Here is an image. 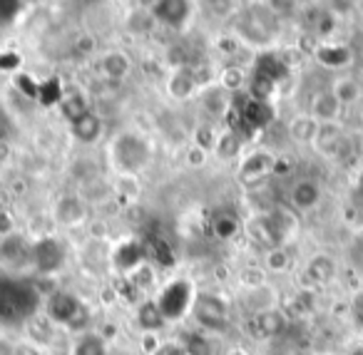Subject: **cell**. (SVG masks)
Listing matches in <instances>:
<instances>
[{"label":"cell","instance_id":"15","mask_svg":"<svg viewBox=\"0 0 363 355\" xmlns=\"http://www.w3.org/2000/svg\"><path fill=\"white\" fill-rule=\"evenodd\" d=\"M341 115V102L331 95V92H318L311 102V120L318 125H333Z\"/></svg>","mask_w":363,"mask_h":355},{"label":"cell","instance_id":"31","mask_svg":"<svg viewBox=\"0 0 363 355\" xmlns=\"http://www.w3.org/2000/svg\"><path fill=\"white\" fill-rule=\"evenodd\" d=\"M26 11H28L26 3H18V0H0V30H8L11 26H16Z\"/></svg>","mask_w":363,"mask_h":355},{"label":"cell","instance_id":"39","mask_svg":"<svg viewBox=\"0 0 363 355\" xmlns=\"http://www.w3.org/2000/svg\"><path fill=\"white\" fill-rule=\"evenodd\" d=\"M152 283H155V271H152L150 266L142 264L140 269H135L130 274V286L135 291H147Z\"/></svg>","mask_w":363,"mask_h":355},{"label":"cell","instance_id":"14","mask_svg":"<svg viewBox=\"0 0 363 355\" xmlns=\"http://www.w3.org/2000/svg\"><path fill=\"white\" fill-rule=\"evenodd\" d=\"M321 201V186L313 179H301L291 186V204L298 211H311Z\"/></svg>","mask_w":363,"mask_h":355},{"label":"cell","instance_id":"54","mask_svg":"<svg viewBox=\"0 0 363 355\" xmlns=\"http://www.w3.org/2000/svg\"><path fill=\"white\" fill-rule=\"evenodd\" d=\"M234 47H237V43H234V40H219V50H229V52H234Z\"/></svg>","mask_w":363,"mask_h":355},{"label":"cell","instance_id":"30","mask_svg":"<svg viewBox=\"0 0 363 355\" xmlns=\"http://www.w3.org/2000/svg\"><path fill=\"white\" fill-rule=\"evenodd\" d=\"M306 23L311 26L313 35H328L333 30V13H328L326 8H313L306 13Z\"/></svg>","mask_w":363,"mask_h":355},{"label":"cell","instance_id":"17","mask_svg":"<svg viewBox=\"0 0 363 355\" xmlns=\"http://www.w3.org/2000/svg\"><path fill=\"white\" fill-rule=\"evenodd\" d=\"M55 216L62 226H80L87 216L85 201L80 196H62L55 206Z\"/></svg>","mask_w":363,"mask_h":355},{"label":"cell","instance_id":"35","mask_svg":"<svg viewBox=\"0 0 363 355\" xmlns=\"http://www.w3.org/2000/svg\"><path fill=\"white\" fill-rule=\"evenodd\" d=\"M274 92H277V82L267 80V77L252 75V80H249V92H247V95L252 97V100L269 102V100H272Z\"/></svg>","mask_w":363,"mask_h":355},{"label":"cell","instance_id":"10","mask_svg":"<svg viewBox=\"0 0 363 355\" xmlns=\"http://www.w3.org/2000/svg\"><path fill=\"white\" fill-rule=\"evenodd\" d=\"M277 169V159L269 152H252L247 159L242 162V169H239V179L247 186L262 184L264 176H269Z\"/></svg>","mask_w":363,"mask_h":355},{"label":"cell","instance_id":"56","mask_svg":"<svg viewBox=\"0 0 363 355\" xmlns=\"http://www.w3.org/2000/svg\"><path fill=\"white\" fill-rule=\"evenodd\" d=\"M358 191H361V194H363V171H361V174H358Z\"/></svg>","mask_w":363,"mask_h":355},{"label":"cell","instance_id":"33","mask_svg":"<svg viewBox=\"0 0 363 355\" xmlns=\"http://www.w3.org/2000/svg\"><path fill=\"white\" fill-rule=\"evenodd\" d=\"M62 85L57 77H50V80L40 82V90H38V100H40L43 107H55L62 102Z\"/></svg>","mask_w":363,"mask_h":355},{"label":"cell","instance_id":"22","mask_svg":"<svg viewBox=\"0 0 363 355\" xmlns=\"http://www.w3.org/2000/svg\"><path fill=\"white\" fill-rule=\"evenodd\" d=\"M239 229H242V224H239V216L234 214V211L219 209L217 214L212 216V231L217 239H222V241L234 239V236L239 234Z\"/></svg>","mask_w":363,"mask_h":355},{"label":"cell","instance_id":"47","mask_svg":"<svg viewBox=\"0 0 363 355\" xmlns=\"http://www.w3.org/2000/svg\"><path fill=\"white\" fill-rule=\"evenodd\" d=\"M16 234V221H13V216L8 214V211L0 209V236L6 239V236Z\"/></svg>","mask_w":363,"mask_h":355},{"label":"cell","instance_id":"46","mask_svg":"<svg viewBox=\"0 0 363 355\" xmlns=\"http://www.w3.org/2000/svg\"><path fill=\"white\" fill-rule=\"evenodd\" d=\"M351 315H353V323L363 330V291H358L351 300Z\"/></svg>","mask_w":363,"mask_h":355},{"label":"cell","instance_id":"25","mask_svg":"<svg viewBox=\"0 0 363 355\" xmlns=\"http://www.w3.org/2000/svg\"><path fill=\"white\" fill-rule=\"evenodd\" d=\"M306 274L313 283H328V281L336 276V264H333V259L328 254H318L308 261Z\"/></svg>","mask_w":363,"mask_h":355},{"label":"cell","instance_id":"8","mask_svg":"<svg viewBox=\"0 0 363 355\" xmlns=\"http://www.w3.org/2000/svg\"><path fill=\"white\" fill-rule=\"evenodd\" d=\"M150 13L160 26L182 30L192 18V3H187V0H160L150 8Z\"/></svg>","mask_w":363,"mask_h":355},{"label":"cell","instance_id":"23","mask_svg":"<svg viewBox=\"0 0 363 355\" xmlns=\"http://www.w3.org/2000/svg\"><path fill=\"white\" fill-rule=\"evenodd\" d=\"M137 323H140L142 333H157V330L167 323L160 305H157V300H145V303L137 308Z\"/></svg>","mask_w":363,"mask_h":355},{"label":"cell","instance_id":"36","mask_svg":"<svg viewBox=\"0 0 363 355\" xmlns=\"http://www.w3.org/2000/svg\"><path fill=\"white\" fill-rule=\"evenodd\" d=\"M23 251H26V241L21 239L18 234H11L6 236V239L0 241V259L3 261H18L23 256Z\"/></svg>","mask_w":363,"mask_h":355},{"label":"cell","instance_id":"13","mask_svg":"<svg viewBox=\"0 0 363 355\" xmlns=\"http://www.w3.org/2000/svg\"><path fill=\"white\" fill-rule=\"evenodd\" d=\"M97 67H100L102 77L117 82V80H125V77L130 75L132 62L122 50H110V52H105V55L100 57V65H97Z\"/></svg>","mask_w":363,"mask_h":355},{"label":"cell","instance_id":"27","mask_svg":"<svg viewBox=\"0 0 363 355\" xmlns=\"http://www.w3.org/2000/svg\"><path fill=\"white\" fill-rule=\"evenodd\" d=\"M60 110H62V117H65L67 122H77L80 117H85L87 112V102L82 95H77V92H67V95H62V102H60Z\"/></svg>","mask_w":363,"mask_h":355},{"label":"cell","instance_id":"40","mask_svg":"<svg viewBox=\"0 0 363 355\" xmlns=\"http://www.w3.org/2000/svg\"><path fill=\"white\" fill-rule=\"evenodd\" d=\"M184 350H187V355H214L212 343H209V340L204 338L202 333H192V335H189L187 343H184Z\"/></svg>","mask_w":363,"mask_h":355},{"label":"cell","instance_id":"19","mask_svg":"<svg viewBox=\"0 0 363 355\" xmlns=\"http://www.w3.org/2000/svg\"><path fill=\"white\" fill-rule=\"evenodd\" d=\"M313 55H316V60L321 62L323 67H328V70H341L353 57L351 47H346V45H318V50L313 52Z\"/></svg>","mask_w":363,"mask_h":355},{"label":"cell","instance_id":"32","mask_svg":"<svg viewBox=\"0 0 363 355\" xmlns=\"http://www.w3.org/2000/svg\"><path fill=\"white\" fill-rule=\"evenodd\" d=\"M289 132H291V137L296 142H313V137H316V132H318V122L311 120V115L296 117V120L291 122V127H289Z\"/></svg>","mask_w":363,"mask_h":355},{"label":"cell","instance_id":"16","mask_svg":"<svg viewBox=\"0 0 363 355\" xmlns=\"http://www.w3.org/2000/svg\"><path fill=\"white\" fill-rule=\"evenodd\" d=\"M197 75H194L189 67H179V70H174L169 75V80H167V92H169L174 100H187V97L194 95V90H197Z\"/></svg>","mask_w":363,"mask_h":355},{"label":"cell","instance_id":"51","mask_svg":"<svg viewBox=\"0 0 363 355\" xmlns=\"http://www.w3.org/2000/svg\"><path fill=\"white\" fill-rule=\"evenodd\" d=\"M204 159H207V152H204V150H199V147H194V150L189 152V164H192V167L204 164Z\"/></svg>","mask_w":363,"mask_h":355},{"label":"cell","instance_id":"24","mask_svg":"<svg viewBox=\"0 0 363 355\" xmlns=\"http://www.w3.org/2000/svg\"><path fill=\"white\" fill-rule=\"evenodd\" d=\"M142 246H145V254H147V256H152V259H155L160 266H164V269H169V266H174V264H177L174 251H172V246L167 244V241L162 239V236L152 234L150 239H147Z\"/></svg>","mask_w":363,"mask_h":355},{"label":"cell","instance_id":"12","mask_svg":"<svg viewBox=\"0 0 363 355\" xmlns=\"http://www.w3.org/2000/svg\"><path fill=\"white\" fill-rule=\"evenodd\" d=\"M254 75L267 77V80L279 85L289 75V62L281 55H277V52H262L257 57V62H254Z\"/></svg>","mask_w":363,"mask_h":355},{"label":"cell","instance_id":"49","mask_svg":"<svg viewBox=\"0 0 363 355\" xmlns=\"http://www.w3.org/2000/svg\"><path fill=\"white\" fill-rule=\"evenodd\" d=\"M120 189L125 191V194H137V191H140V184H137V176H132V174H122V179H120Z\"/></svg>","mask_w":363,"mask_h":355},{"label":"cell","instance_id":"42","mask_svg":"<svg viewBox=\"0 0 363 355\" xmlns=\"http://www.w3.org/2000/svg\"><path fill=\"white\" fill-rule=\"evenodd\" d=\"M152 23H155V18H152V13H132L130 16V23H127V28H130L132 33H150Z\"/></svg>","mask_w":363,"mask_h":355},{"label":"cell","instance_id":"52","mask_svg":"<svg viewBox=\"0 0 363 355\" xmlns=\"http://www.w3.org/2000/svg\"><path fill=\"white\" fill-rule=\"evenodd\" d=\"M207 8H212V11H217L214 16H227V11H232V3H207Z\"/></svg>","mask_w":363,"mask_h":355},{"label":"cell","instance_id":"7","mask_svg":"<svg viewBox=\"0 0 363 355\" xmlns=\"http://www.w3.org/2000/svg\"><path fill=\"white\" fill-rule=\"evenodd\" d=\"M274 13H269V6H257L249 8L239 18V33L244 40L254 43V45H267L274 35Z\"/></svg>","mask_w":363,"mask_h":355},{"label":"cell","instance_id":"9","mask_svg":"<svg viewBox=\"0 0 363 355\" xmlns=\"http://www.w3.org/2000/svg\"><path fill=\"white\" fill-rule=\"evenodd\" d=\"M30 256H33V264L40 274H55V271L62 269L65 264V249L57 239H40L35 246L30 249Z\"/></svg>","mask_w":363,"mask_h":355},{"label":"cell","instance_id":"18","mask_svg":"<svg viewBox=\"0 0 363 355\" xmlns=\"http://www.w3.org/2000/svg\"><path fill=\"white\" fill-rule=\"evenodd\" d=\"M254 325H257L259 335L274 338V335L284 333V328H286V315H284V310H279V308L262 310V313L254 315Z\"/></svg>","mask_w":363,"mask_h":355},{"label":"cell","instance_id":"29","mask_svg":"<svg viewBox=\"0 0 363 355\" xmlns=\"http://www.w3.org/2000/svg\"><path fill=\"white\" fill-rule=\"evenodd\" d=\"M341 137H343V130L333 122V125H318V132H316V137H313V142H316L318 150H323L326 154H333V150H336Z\"/></svg>","mask_w":363,"mask_h":355},{"label":"cell","instance_id":"1","mask_svg":"<svg viewBox=\"0 0 363 355\" xmlns=\"http://www.w3.org/2000/svg\"><path fill=\"white\" fill-rule=\"evenodd\" d=\"M296 231V216L286 209H272L267 214H257L247 221V234L257 246L267 251L284 246V241Z\"/></svg>","mask_w":363,"mask_h":355},{"label":"cell","instance_id":"20","mask_svg":"<svg viewBox=\"0 0 363 355\" xmlns=\"http://www.w3.org/2000/svg\"><path fill=\"white\" fill-rule=\"evenodd\" d=\"M70 130H72V137H75L77 142H82V145H92V142L102 135V120L95 115V112H87L85 117H80L77 122H72Z\"/></svg>","mask_w":363,"mask_h":355},{"label":"cell","instance_id":"37","mask_svg":"<svg viewBox=\"0 0 363 355\" xmlns=\"http://www.w3.org/2000/svg\"><path fill=\"white\" fill-rule=\"evenodd\" d=\"M244 80H247V75H244L242 67H227L219 77V87H224L229 95H237L244 87Z\"/></svg>","mask_w":363,"mask_h":355},{"label":"cell","instance_id":"53","mask_svg":"<svg viewBox=\"0 0 363 355\" xmlns=\"http://www.w3.org/2000/svg\"><path fill=\"white\" fill-rule=\"evenodd\" d=\"M6 137H8V122L6 117L0 115V145H6Z\"/></svg>","mask_w":363,"mask_h":355},{"label":"cell","instance_id":"11","mask_svg":"<svg viewBox=\"0 0 363 355\" xmlns=\"http://www.w3.org/2000/svg\"><path fill=\"white\" fill-rule=\"evenodd\" d=\"M145 246L135 239H127L122 244L115 246L112 251V266H115L120 274H132L135 269H140L142 261H145Z\"/></svg>","mask_w":363,"mask_h":355},{"label":"cell","instance_id":"38","mask_svg":"<svg viewBox=\"0 0 363 355\" xmlns=\"http://www.w3.org/2000/svg\"><path fill=\"white\" fill-rule=\"evenodd\" d=\"M289 264H291V259H289V254L284 251V246L267 251V256H264V266H267V271H272V274H284V271L289 269Z\"/></svg>","mask_w":363,"mask_h":355},{"label":"cell","instance_id":"21","mask_svg":"<svg viewBox=\"0 0 363 355\" xmlns=\"http://www.w3.org/2000/svg\"><path fill=\"white\" fill-rule=\"evenodd\" d=\"M232 100H234V95H229V92L219 85L204 87L202 90V105L217 117H227L229 107H232Z\"/></svg>","mask_w":363,"mask_h":355},{"label":"cell","instance_id":"50","mask_svg":"<svg viewBox=\"0 0 363 355\" xmlns=\"http://www.w3.org/2000/svg\"><path fill=\"white\" fill-rule=\"evenodd\" d=\"M142 345H145V350H147V353L152 355V353H155L157 348H160L162 343H160V340L155 338V333H142Z\"/></svg>","mask_w":363,"mask_h":355},{"label":"cell","instance_id":"44","mask_svg":"<svg viewBox=\"0 0 363 355\" xmlns=\"http://www.w3.org/2000/svg\"><path fill=\"white\" fill-rule=\"evenodd\" d=\"M16 85L21 87V90L26 92L28 97H38V90H40V85H38V82L33 80L28 72H18V75H16Z\"/></svg>","mask_w":363,"mask_h":355},{"label":"cell","instance_id":"28","mask_svg":"<svg viewBox=\"0 0 363 355\" xmlns=\"http://www.w3.org/2000/svg\"><path fill=\"white\" fill-rule=\"evenodd\" d=\"M331 95L341 102V107L351 105V102H356L358 97H361V85H358L353 77H338L331 87Z\"/></svg>","mask_w":363,"mask_h":355},{"label":"cell","instance_id":"26","mask_svg":"<svg viewBox=\"0 0 363 355\" xmlns=\"http://www.w3.org/2000/svg\"><path fill=\"white\" fill-rule=\"evenodd\" d=\"M242 137L234 135V132H222V135L217 137V145H214V154L219 157V159L229 162L234 159V157H239V152H242Z\"/></svg>","mask_w":363,"mask_h":355},{"label":"cell","instance_id":"43","mask_svg":"<svg viewBox=\"0 0 363 355\" xmlns=\"http://www.w3.org/2000/svg\"><path fill=\"white\" fill-rule=\"evenodd\" d=\"M23 65L18 52H0V72H18Z\"/></svg>","mask_w":363,"mask_h":355},{"label":"cell","instance_id":"3","mask_svg":"<svg viewBox=\"0 0 363 355\" xmlns=\"http://www.w3.org/2000/svg\"><path fill=\"white\" fill-rule=\"evenodd\" d=\"M112 162L122 174H132L137 176L150 162V145L147 140H142L135 132H122L120 137H115L112 142Z\"/></svg>","mask_w":363,"mask_h":355},{"label":"cell","instance_id":"45","mask_svg":"<svg viewBox=\"0 0 363 355\" xmlns=\"http://www.w3.org/2000/svg\"><path fill=\"white\" fill-rule=\"evenodd\" d=\"M242 286H247V288H259V286H264V274L259 269H247L242 274Z\"/></svg>","mask_w":363,"mask_h":355},{"label":"cell","instance_id":"6","mask_svg":"<svg viewBox=\"0 0 363 355\" xmlns=\"http://www.w3.org/2000/svg\"><path fill=\"white\" fill-rule=\"evenodd\" d=\"M192 300H194L192 283L187 278H177L162 288L157 305H160L164 320H179L184 318L187 310H192Z\"/></svg>","mask_w":363,"mask_h":355},{"label":"cell","instance_id":"4","mask_svg":"<svg viewBox=\"0 0 363 355\" xmlns=\"http://www.w3.org/2000/svg\"><path fill=\"white\" fill-rule=\"evenodd\" d=\"M45 313L52 323L67 325L70 330L85 328L87 318H90V313H87V308L80 303V298H75V295L67 293V291H55V293L48 298Z\"/></svg>","mask_w":363,"mask_h":355},{"label":"cell","instance_id":"5","mask_svg":"<svg viewBox=\"0 0 363 355\" xmlns=\"http://www.w3.org/2000/svg\"><path fill=\"white\" fill-rule=\"evenodd\" d=\"M192 315L202 328L224 333L229 328V303L217 293H197L192 300Z\"/></svg>","mask_w":363,"mask_h":355},{"label":"cell","instance_id":"57","mask_svg":"<svg viewBox=\"0 0 363 355\" xmlns=\"http://www.w3.org/2000/svg\"><path fill=\"white\" fill-rule=\"evenodd\" d=\"M229 355H247V353H244V350H239V348H237V350H232V353H229Z\"/></svg>","mask_w":363,"mask_h":355},{"label":"cell","instance_id":"34","mask_svg":"<svg viewBox=\"0 0 363 355\" xmlns=\"http://www.w3.org/2000/svg\"><path fill=\"white\" fill-rule=\"evenodd\" d=\"M105 353H107L105 340L95 333H85L75 343V350H72V355H105Z\"/></svg>","mask_w":363,"mask_h":355},{"label":"cell","instance_id":"55","mask_svg":"<svg viewBox=\"0 0 363 355\" xmlns=\"http://www.w3.org/2000/svg\"><path fill=\"white\" fill-rule=\"evenodd\" d=\"M348 355H363V345H356V348H353Z\"/></svg>","mask_w":363,"mask_h":355},{"label":"cell","instance_id":"48","mask_svg":"<svg viewBox=\"0 0 363 355\" xmlns=\"http://www.w3.org/2000/svg\"><path fill=\"white\" fill-rule=\"evenodd\" d=\"M152 355H187V350L179 343H162Z\"/></svg>","mask_w":363,"mask_h":355},{"label":"cell","instance_id":"2","mask_svg":"<svg viewBox=\"0 0 363 355\" xmlns=\"http://www.w3.org/2000/svg\"><path fill=\"white\" fill-rule=\"evenodd\" d=\"M38 305H40V293L35 286L0 276V320L21 323L35 313Z\"/></svg>","mask_w":363,"mask_h":355},{"label":"cell","instance_id":"41","mask_svg":"<svg viewBox=\"0 0 363 355\" xmlns=\"http://www.w3.org/2000/svg\"><path fill=\"white\" fill-rule=\"evenodd\" d=\"M217 132L212 130L209 125H202L197 130V135H194V142H197V147L199 150H204V152H209V150H214V145H217Z\"/></svg>","mask_w":363,"mask_h":355}]
</instances>
